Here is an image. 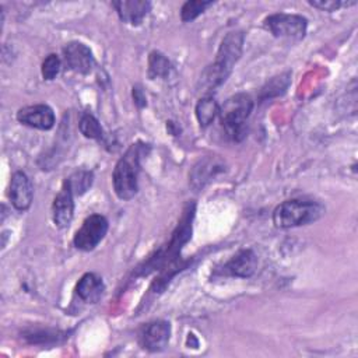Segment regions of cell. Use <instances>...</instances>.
Returning a JSON list of instances; mask_svg holds the SVG:
<instances>
[{"label": "cell", "instance_id": "6da1fadb", "mask_svg": "<svg viewBox=\"0 0 358 358\" xmlns=\"http://www.w3.org/2000/svg\"><path fill=\"white\" fill-rule=\"evenodd\" d=\"M245 35L241 31L228 32L217 52L214 63L207 66L199 80V90L206 95L215 88H218L231 74L234 64L239 60L242 55Z\"/></svg>", "mask_w": 358, "mask_h": 358}, {"label": "cell", "instance_id": "7a4b0ae2", "mask_svg": "<svg viewBox=\"0 0 358 358\" xmlns=\"http://www.w3.org/2000/svg\"><path fill=\"white\" fill-rule=\"evenodd\" d=\"M324 214V207L315 200L289 199L280 203L273 211L277 228H294L317 221Z\"/></svg>", "mask_w": 358, "mask_h": 358}, {"label": "cell", "instance_id": "3957f363", "mask_svg": "<svg viewBox=\"0 0 358 358\" xmlns=\"http://www.w3.org/2000/svg\"><path fill=\"white\" fill-rule=\"evenodd\" d=\"M143 147L140 144H131L123 157L116 162L112 172V183L115 194L120 200H130L138 190L137 178L140 171V157Z\"/></svg>", "mask_w": 358, "mask_h": 358}, {"label": "cell", "instance_id": "277c9868", "mask_svg": "<svg viewBox=\"0 0 358 358\" xmlns=\"http://www.w3.org/2000/svg\"><path fill=\"white\" fill-rule=\"evenodd\" d=\"M253 110V99L245 92L229 96L220 106L221 124L234 141H241L246 136V122Z\"/></svg>", "mask_w": 358, "mask_h": 358}, {"label": "cell", "instance_id": "5b68a950", "mask_svg": "<svg viewBox=\"0 0 358 358\" xmlns=\"http://www.w3.org/2000/svg\"><path fill=\"white\" fill-rule=\"evenodd\" d=\"M193 214H194V204L189 203L182 214L180 222L176 227V229L172 234V238L168 243L166 248H162L157 252V255L154 257H151L145 266L141 274H147L150 270H155L157 267H159L161 264H165L169 262V259H173L178 256L182 245H185L190 238H192V220H193Z\"/></svg>", "mask_w": 358, "mask_h": 358}, {"label": "cell", "instance_id": "8992f818", "mask_svg": "<svg viewBox=\"0 0 358 358\" xmlns=\"http://www.w3.org/2000/svg\"><path fill=\"white\" fill-rule=\"evenodd\" d=\"M263 25L275 38L302 39L306 34L308 20L298 14L275 13L266 17Z\"/></svg>", "mask_w": 358, "mask_h": 358}, {"label": "cell", "instance_id": "52a82bcc", "mask_svg": "<svg viewBox=\"0 0 358 358\" xmlns=\"http://www.w3.org/2000/svg\"><path fill=\"white\" fill-rule=\"evenodd\" d=\"M109 224L108 220L101 214H91L84 220L81 227L77 229L73 243L77 249L90 252L98 246V243L105 238Z\"/></svg>", "mask_w": 358, "mask_h": 358}, {"label": "cell", "instance_id": "ba28073f", "mask_svg": "<svg viewBox=\"0 0 358 358\" xmlns=\"http://www.w3.org/2000/svg\"><path fill=\"white\" fill-rule=\"evenodd\" d=\"M225 171V162L217 155H208L200 158L192 168L189 175L190 186L194 190L203 189L211 179Z\"/></svg>", "mask_w": 358, "mask_h": 358}, {"label": "cell", "instance_id": "9c48e42d", "mask_svg": "<svg viewBox=\"0 0 358 358\" xmlns=\"http://www.w3.org/2000/svg\"><path fill=\"white\" fill-rule=\"evenodd\" d=\"M17 120L21 124L39 130H50L55 126V112L49 105L38 103L18 109Z\"/></svg>", "mask_w": 358, "mask_h": 358}, {"label": "cell", "instance_id": "30bf717a", "mask_svg": "<svg viewBox=\"0 0 358 358\" xmlns=\"http://www.w3.org/2000/svg\"><path fill=\"white\" fill-rule=\"evenodd\" d=\"M63 59L69 70L78 74H88L94 66L91 49L81 42H69L63 48Z\"/></svg>", "mask_w": 358, "mask_h": 358}, {"label": "cell", "instance_id": "8fae6325", "mask_svg": "<svg viewBox=\"0 0 358 358\" xmlns=\"http://www.w3.org/2000/svg\"><path fill=\"white\" fill-rule=\"evenodd\" d=\"M171 337V324L166 320H155L145 324L140 333V341L143 348L151 352L162 351Z\"/></svg>", "mask_w": 358, "mask_h": 358}, {"label": "cell", "instance_id": "7c38bea8", "mask_svg": "<svg viewBox=\"0 0 358 358\" xmlns=\"http://www.w3.org/2000/svg\"><path fill=\"white\" fill-rule=\"evenodd\" d=\"M8 197L11 204L18 211H25L29 208L34 199V186L22 171H17L13 173L10 180Z\"/></svg>", "mask_w": 358, "mask_h": 358}, {"label": "cell", "instance_id": "4fadbf2b", "mask_svg": "<svg viewBox=\"0 0 358 358\" xmlns=\"http://www.w3.org/2000/svg\"><path fill=\"white\" fill-rule=\"evenodd\" d=\"M74 215V193L64 182L52 204V220L57 228L70 225Z\"/></svg>", "mask_w": 358, "mask_h": 358}, {"label": "cell", "instance_id": "5bb4252c", "mask_svg": "<svg viewBox=\"0 0 358 358\" xmlns=\"http://www.w3.org/2000/svg\"><path fill=\"white\" fill-rule=\"evenodd\" d=\"M257 267V257L252 249H242L235 253L227 264L222 267L224 273L234 277L248 278L250 277Z\"/></svg>", "mask_w": 358, "mask_h": 358}, {"label": "cell", "instance_id": "9a60e30c", "mask_svg": "<svg viewBox=\"0 0 358 358\" xmlns=\"http://www.w3.org/2000/svg\"><path fill=\"white\" fill-rule=\"evenodd\" d=\"M119 18L130 25H138L151 10V3L145 0H119L113 1Z\"/></svg>", "mask_w": 358, "mask_h": 358}, {"label": "cell", "instance_id": "2e32d148", "mask_svg": "<svg viewBox=\"0 0 358 358\" xmlns=\"http://www.w3.org/2000/svg\"><path fill=\"white\" fill-rule=\"evenodd\" d=\"M105 284L102 278L94 273H85L76 285L77 295L87 303H96L103 295Z\"/></svg>", "mask_w": 358, "mask_h": 358}, {"label": "cell", "instance_id": "e0dca14e", "mask_svg": "<svg viewBox=\"0 0 358 358\" xmlns=\"http://www.w3.org/2000/svg\"><path fill=\"white\" fill-rule=\"evenodd\" d=\"M194 112H196V117H197L200 126L201 127H207L218 116L220 105L217 103V101L213 96L204 95L203 98L199 99Z\"/></svg>", "mask_w": 358, "mask_h": 358}, {"label": "cell", "instance_id": "ac0fdd59", "mask_svg": "<svg viewBox=\"0 0 358 358\" xmlns=\"http://www.w3.org/2000/svg\"><path fill=\"white\" fill-rule=\"evenodd\" d=\"M31 344H52L64 338V333L52 329H31L22 336Z\"/></svg>", "mask_w": 358, "mask_h": 358}, {"label": "cell", "instance_id": "d6986e66", "mask_svg": "<svg viewBox=\"0 0 358 358\" xmlns=\"http://www.w3.org/2000/svg\"><path fill=\"white\" fill-rule=\"evenodd\" d=\"M172 70L171 62L159 52H151L148 57L150 78H166Z\"/></svg>", "mask_w": 358, "mask_h": 358}, {"label": "cell", "instance_id": "ffe728a7", "mask_svg": "<svg viewBox=\"0 0 358 358\" xmlns=\"http://www.w3.org/2000/svg\"><path fill=\"white\" fill-rule=\"evenodd\" d=\"M291 83V74L289 73H284L280 74L277 77H273L270 81H267V84L262 88V94L260 98L262 99H267V98H273V96H278L282 95L288 85Z\"/></svg>", "mask_w": 358, "mask_h": 358}, {"label": "cell", "instance_id": "44dd1931", "mask_svg": "<svg viewBox=\"0 0 358 358\" xmlns=\"http://www.w3.org/2000/svg\"><path fill=\"white\" fill-rule=\"evenodd\" d=\"M92 178H94V175L91 171L81 169V171H76L74 173H71L64 182L70 186V189L73 190L74 194L80 196L91 187Z\"/></svg>", "mask_w": 358, "mask_h": 358}, {"label": "cell", "instance_id": "7402d4cb", "mask_svg": "<svg viewBox=\"0 0 358 358\" xmlns=\"http://www.w3.org/2000/svg\"><path fill=\"white\" fill-rule=\"evenodd\" d=\"M78 129H80L81 134L87 138H101L102 133H103L98 119L95 116H92L91 113H84L80 117Z\"/></svg>", "mask_w": 358, "mask_h": 358}, {"label": "cell", "instance_id": "603a6c76", "mask_svg": "<svg viewBox=\"0 0 358 358\" xmlns=\"http://www.w3.org/2000/svg\"><path fill=\"white\" fill-rule=\"evenodd\" d=\"M211 4H213V1H204V0H189V1H186L180 8L182 21L183 22H190V21L196 20Z\"/></svg>", "mask_w": 358, "mask_h": 358}, {"label": "cell", "instance_id": "cb8c5ba5", "mask_svg": "<svg viewBox=\"0 0 358 358\" xmlns=\"http://www.w3.org/2000/svg\"><path fill=\"white\" fill-rule=\"evenodd\" d=\"M60 71V59L57 55L55 53H50L45 57L43 63H42V69H41V73H42V77L43 80H53Z\"/></svg>", "mask_w": 358, "mask_h": 358}, {"label": "cell", "instance_id": "d4e9b609", "mask_svg": "<svg viewBox=\"0 0 358 358\" xmlns=\"http://www.w3.org/2000/svg\"><path fill=\"white\" fill-rule=\"evenodd\" d=\"M309 4L315 8H319L322 11H327V13H331V11H336L338 10L343 4H348V3H343L340 0H310Z\"/></svg>", "mask_w": 358, "mask_h": 358}, {"label": "cell", "instance_id": "484cf974", "mask_svg": "<svg viewBox=\"0 0 358 358\" xmlns=\"http://www.w3.org/2000/svg\"><path fill=\"white\" fill-rule=\"evenodd\" d=\"M133 98H134V102L141 108L147 103L145 101V95L143 94V90L140 87H133Z\"/></svg>", "mask_w": 358, "mask_h": 358}]
</instances>
